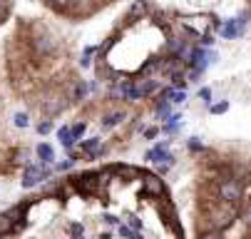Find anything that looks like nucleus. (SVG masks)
<instances>
[{"label": "nucleus", "mask_w": 251, "mask_h": 239, "mask_svg": "<svg viewBox=\"0 0 251 239\" xmlns=\"http://www.w3.org/2000/svg\"><path fill=\"white\" fill-rule=\"evenodd\" d=\"M219 194H222V199H224V202L236 204V202H241L244 189H241V185H239L236 180H224V182H222V187H219Z\"/></svg>", "instance_id": "nucleus-1"}, {"label": "nucleus", "mask_w": 251, "mask_h": 239, "mask_svg": "<svg viewBox=\"0 0 251 239\" xmlns=\"http://www.w3.org/2000/svg\"><path fill=\"white\" fill-rule=\"evenodd\" d=\"M45 175H48V172H45L43 167H30L27 172H25V180H23V185H25V187H32V185H38V182H40Z\"/></svg>", "instance_id": "nucleus-2"}, {"label": "nucleus", "mask_w": 251, "mask_h": 239, "mask_svg": "<svg viewBox=\"0 0 251 239\" xmlns=\"http://www.w3.org/2000/svg\"><path fill=\"white\" fill-rule=\"evenodd\" d=\"M145 187H147L152 194H159V197L164 194V185H162L159 177H147V180H145Z\"/></svg>", "instance_id": "nucleus-3"}, {"label": "nucleus", "mask_w": 251, "mask_h": 239, "mask_svg": "<svg viewBox=\"0 0 251 239\" xmlns=\"http://www.w3.org/2000/svg\"><path fill=\"white\" fill-rule=\"evenodd\" d=\"M38 155L43 157V162H52V159H55V152H52V147H48V145H38Z\"/></svg>", "instance_id": "nucleus-4"}, {"label": "nucleus", "mask_w": 251, "mask_h": 239, "mask_svg": "<svg viewBox=\"0 0 251 239\" xmlns=\"http://www.w3.org/2000/svg\"><path fill=\"white\" fill-rule=\"evenodd\" d=\"M122 120H125V112H112V115H107V117H104V125H107V127H112V125H120Z\"/></svg>", "instance_id": "nucleus-5"}, {"label": "nucleus", "mask_w": 251, "mask_h": 239, "mask_svg": "<svg viewBox=\"0 0 251 239\" xmlns=\"http://www.w3.org/2000/svg\"><path fill=\"white\" fill-rule=\"evenodd\" d=\"M70 234H73V239H87L80 222H73V224H70Z\"/></svg>", "instance_id": "nucleus-6"}, {"label": "nucleus", "mask_w": 251, "mask_h": 239, "mask_svg": "<svg viewBox=\"0 0 251 239\" xmlns=\"http://www.w3.org/2000/svg\"><path fill=\"white\" fill-rule=\"evenodd\" d=\"M13 229V219L8 214H0V234H8Z\"/></svg>", "instance_id": "nucleus-7"}, {"label": "nucleus", "mask_w": 251, "mask_h": 239, "mask_svg": "<svg viewBox=\"0 0 251 239\" xmlns=\"http://www.w3.org/2000/svg\"><path fill=\"white\" fill-rule=\"evenodd\" d=\"M150 159H152V162H162V159H169V157H167L164 147H154V150L150 152Z\"/></svg>", "instance_id": "nucleus-8"}, {"label": "nucleus", "mask_w": 251, "mask_h": 239, "mask_svg": "<svg viewBox=\"0 0 251 239\" xmlns=\"http://www.w3.org/2000/svg\"><path fill=\"white\" fill-rule=\"evenodd\" d=\"M224 35H226V38H236V35H239V25H236V23H226V25H224Z\"/></svg>", "instance_id": "nucleus-9"}, {"label": "nucleus", "mask_w": 251, "mask_h": 239, "mask_svg": "<svg viewBox=\"0 0 251 239\" xmlns=\"http://www.w3.org/2000/svg\"><path fill=\"white\" fill-rule=\"evenodd\" d=\"M145 10H147V5L142 3V0H137V3H134V8L129 10V18H137V15H142V13H145Z\"/></svg>", "instance_id": "nucleus-10"}, {"label": "nucleus", "mask_w": 251, "mask_h": 239, "mask_svg": "<svg viewBox=\"0 0 251 239\" xmlns=\"http://www.w3.org/2000/svg\"><path fill=\"white\" fill-rule=\"evenodd\" d=\"M8 13H10V3L8 0H0V23L8 18Z\"/></svg>", "instance_id": "nucleus-11"}, {"label": "nucleus", "mask_w": 251, "mask_h": 239, "mask_svg": "<svg viewBox=\"0 0 251 239\" xmlns=\"http://www.w3.org/2000/svg\"><path fill=\"white\" fill-rule=\"evenodd\" d=\"M82 147H85V152H95V150L100 147V140H97V137H92V140H87Z\"/></svg>", "instance_id": "nucleus-12"}, {"label": "nucleus", "mask_w": 251, "mask_h": 239, "mask_svg": "<svg viewBox=\"0 0 251 239\" xmlns=\"http://www.w3.org/2000/svg\"><path fill=\"white\" fill-rule=\"evenodd\" d=\"M120 232H122V237H127V239H142L139 232H132V229H127V227H120Z\"/></svg>", "instance_id": "nucleus-13"}, {"label": "nucleus", "mask_w": 251, "mask_h": 239, "mask_svg": "<svg viewBox=\"0 0 251 239\" xmlns=\"http://www.w3.org/2000/svg\"><path fill=\"white\" fill-rule=\"evenodd\" d=\"M82 132H85V125H75L73 130H70V137L77 140V137H82Z\"/></svg>", "instance_id": "nucleus-14"}, {"label": "nucleus", "mask_w": 251, "mask_h": 239, "mask_svg": "<svg viewBox=\"0 0 251 239\" xmlns=\"http://www.w3.org/2000/svg\"><path fill=\"white\" fill-rule=\"evenodd\" d=\"M48 3H50L52 8H57V10H65V8L70 5V0H48Z\"/></svg>", "instance_id": "nucleus-15"}, {"label": "nucleus", "mask_w": 251, "mask_h": 239, "mask_svg": "<svg viewBox=\"0 0 251 239\" xmlns=\"http://www.w3.org/2000/svg\"><path fill=\"white\" fill-rule=\"evenodd\" d=\"M60 140H62L67 147H70V142H73V137H70V127H65V130L60 132Z\"/></svg>", "instance_id": "nucleus-16"}, {"label": "nucleus", "mask_w": 251, "mask_h": 239, "mask_svg": "<svg viewBox=\"0 0 251 239\" xmlns=\"http://www.w3.org/2000/svg\"><path fill=\"white\" fill-rule=\"evenodd\" d=\"M15 125H18V127H27V115L18 112V115H15Z\"/></svg>", "instance_id": "nucleus-17"}, {"label": "nucleus", "mask_w": 251, "mask_h": 239, "mask_svg": "<svg viewBox=\"0 0 251 239\" xmlns=\"http://www.w3.org/2000/svg\"><path fill=\"white\" fill-rule=\"evenodd\" d=\"M199 239H222V234L219 232H204Z\"/></svg>", "instance_id": "nucleus-18"}, {"label": "nucleus", "mask_w": 251, "mask_h": 239, "mask_svg": "<svg viewBox=\"0 0 251 239\" xmlns=\"http://www.w3.org/2000/svg\"><path fill=\"white\" fill-rule=\"evenodd\" d=\"M226 110V102H222V105H214L211 107V112H224Z\"/></svg>", "instance_id": "nucleus-19"}, {"label": "nucleus", "mask_w": 251, "mask_h": 239, "mask_svg": "<svg viewBox=\"0 0 251 239\" xmlns=\"http://www.w3.org/2000/svg\"><path fill=\"white\" fill-rule=\"evenodd\" d=\"M38 130H40V132H43V134H45V132H50V122H43V125H40V127H38Z\"/></svg>", "instance_id": "nucleus-20"}, {"label": "nucleus", "mask_w": 251, "mask_h": 239, "mask_svg": "<svg viewBox=\"0 0 251 239\" xmlns=\"http://www.w3.org/2000/svg\"><path fill=\"white\" fill-rule=\"evenodd\" d=\"M129 224H132V227H134V229H139V227H142V224H139V219H137V217H129Z\"/></svg>", "instance_id": "nucleus-21"}, {"label": "nucleus", "mask_w": 251, "mask_h": 239, "mask_svg": "<svg viewBox=\"0 0 251 239\" xmlns=\"http://www.w3.org/2000/svg\"><path fill=\"white\" fill-rule=\"evenodd\" d=\"M147 137H150V140L157 137V127H150V130H147Z\"/></svg>", "instance_id": "nucleus-22"}, {"label": "nucleus", "mask_w": 251, "mask_h": 239, "mask_svg": "<svg viewBox=\"0 0 251 239\" xmlns=\"http://www.w3.org/2000/svg\"><path fill=\"white\" fill-rule=\"evenodd\" d=\"M100 239H112V234H110V232H104V234H102Z\"/></svg>", "instance_id": "nucleus-23"}]
</instances>
